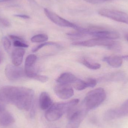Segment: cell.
<instances>
[{
  "mask_svg": "<svg viewBox=\"0 0 128 128\" xmlns=\"http://www.w3.org/2000/svg\"><path fill=\"white\" fill-rule=\"evenodd\" d=\"M25 51L22 48H18L14 50L12 54L13 64L16 66H19L22 64Z\"/></svg>",
  "mask_w": 128,
  "mask_h": 128,
  "instance_id": "cell-13",
  "label": "cell"
},
{
  "mask_svg": "<svg viewBox=\"0 0 128 128\" xmlns=\"http://www.w3.org/2000/svg\"><path fill=\"white\" fill-rule=\"evenodd\" d=\"M2 41H3V46L4 49L7 52H9L11 48V42L6 37H4L3 38Z\"/></svg>",
  "mask_w": 128,
  "mask_h": 128,
  "instance_id": "cell-22",
  "label": "cell"
},
{
  "mask_svg": "<svg viewBox=\"0 0 128 128\" xmlns=\"http://www.w3.org/2000/svg\"><path fill=\"white\" fill-rule=\"evenodd\" d=\"M14 16L20 17V18L25 19H29L30 18L29 16L26 15H23V14H16V15H14Z\"/></svg>",
  "mask_w": 128,
  "mask_h": 128,
  "instance_id": "cell-29",
  "label": "cell"
},
{
  "mask_svg": "<svg viewBox=\"0 0 128 128\" xmlns=\"http://www.w3.org/2000/svg\"><path fill=\"white\" fill-rule=\"evenodd\" d=\"M34 96V91L26 87L5 86L0 89V101L13 104L22 110L32 108Z\"/></svg>",
  "mask_w": 128,
  "mask_h": 128,
  "instance_id": "cell-1",
  "label": "cell"
},
{
  "mask_svg": "<svg viewBox=\"0 0 128 128\" xmlns=\"http://www.w3.org/2000/svg\"><path fill=\"white\" fill-rule=\"evenodd\" d=\"M48 37L45 34H40L34 35L32 38L31 40L33 42L41 43L47 41Z\"/></svg>",
  "mask_w": 128,
  "mask_h": 128,
  "instance_id": "cell-20",
  "label": "cell"
},
{
  "mask_svg": "<svg viewBox=\"0 0 128 128\" xmlns=\"http://www.w3.org/2000/svg\"><path fill=\"white\" fill-rule=\"evenodd\" d=\"M106 98V92L104 88H98L89 92L83 102V107L89 110L95 109L104 102Z\"/></svg>",
  "mask_w": 128,
  "mask_h": 128,
  "instance_id": "cell-3",
  "label": "cell"
},
{
  "mask_svg": "<svg viewBox=\"0 0 128 128\" xmlns=\"http://www.w3.org/2000/svg\"><path fill=\"white\" fill-rule=\"evenodd\" d=\"M98 13L102 16L128 24V15L124 12L112 9H102L98 11Z\"/></svg>",
  "mask_w": 128,
  "mask_h": 128,
  "instance_id": "cell-7",
  "label": "cell"
},
{
  "mask_svg": "<svg viewBox=\"0 0 128 128\" xmlns=\"http://www.w3.org/2000/svg\"><path fill=\"white\" fill-rule=\"evenodd\" d=\"M37 57L35 55H29L26 58L25 62V73L27 76L34 79L37 74L34 68Z\"/></svg>",
  "mask_w": 128,
  "mask_h": 128,
  "instance_id": "cell-11",
  "label": "cell"
},
{
  "mask_svg": "<svg viewBox=\"0 0 128 128\" xmlns=\"http://www.w3.org/2000/svg\"><path fill=\"white\" fill-rule=\"evenodd\" d=\"M84 0L90 4H101V3H104V2L113 0Z\"/></svg>",
  "mask_w": 128,
  "mask_h": 128,
  "instance_id": "cell-26",
  "label": "cell"
},
{
  "mask_svg": "<svg viewBox=\"0 0 128 128\" xmlns=\"http://www.w3.org/2000/svg\"><path fill=\"white\" fill-rule=\"evenodd\" d=\"M76 79V78L73 74L65 72L60 75L57 79V82L58 84L70 85L75 81Z\"/></svg>",
  "mask_w": 128,
  "mask_h": 128,
  "instance_id": "cell-15",
  "label": "cell"
},
{
  "mask_svg": "<svg viewBox=\"0 0 128 128\" xmlns=\"http://www.w3.org/2000/svg\"><path fill=\"white\" fill-rule=\"evenodd\" d=\"M9 37L11 40H14V41H22V42H24V40L21 38V37L18 36H16L14 35H9Z\"/></svg>",
  "mask_w": 128,
  "mask_h": 128,
  "instance_id": "cell-28",
  "label": "cell"
},
{
  "mask_svg": "<svg viewBox=\"0 0 128 128\" xmlns=\"http://www.w3.org/2000/svg\"><path fill=\"white\" fill-rule=\"evenodd\" d=\"M1 62V56L0 52V64Z\"/></svg>",
  "mask_w": 128,
  "mask_h": 128,
  "instance_id": "cell-34",
  "label": "cell"
},
{
  "mask_svg": "<svg viewBox=\"0 0 128 128\" xmlns=\"http://www.w3.org/2000/svg\"></svg>",
  "mask_w": 128,
  "mask_h": 128,
  "instance_id": "cell-35",
  "label": "cell"
},
{
  "mask_svg": "<svg viewBox=\"0 0 128 128\" xmlns=\"http://www.w3.org/2000/svg\"><path fill=\"white\" fill-rule=\"evenodd\" d=\"M86 81L87 83L88 87L94 88L97 84V80L96 79L93 78H88Z\"/></svg>",
  "mask_w": 128,
  "mask_h": 128,
  "instance_id": "cell-24",
  "label": "cell"
},
{
  "mask_svg": "<svg viewBox=\"0 0 128 128\" xmlns=\"http://www.w3.org/2000/svg\"><path fill=\"white\" fill-rule=\"evenodd\" d=\"M122 58L124 59H128V56H122Z\"/></svg>",
  "mask_w": 128,
  "mask_h": 128,
  "instance_id": "cell-30",
  "label": "cell"
},
{
  "mask_svg": "<svg viewBox=\"0 0 128 128\" xmlns=\"http://www.w3.org/2000/svg\"><path fill=\"white\" fill-rule=\"evenodd\" d=\"M39 104L40 109L42 110H47L53 104L52 98L46 92H43L40 94Z\"/></svg>",
  "mask_w": 128,
  "mask_h": 128,
  "instance_id": "cell-12",
  "label": "cell"
},
{
  "mask_svg": "<svg viewBox=\"0 0 128 128\" xmlns=\"http://www.w3.org/2000/svg\"><path fill=\"white\" fill-rule=\"evenodd\" d=\"M48 77L47 76L39 75L38 74L34 78V79L41 82H46L48 80Z\"/></svg>",
  "mask_w": 128,
  "mask_h": 128,
  "instance_id": "cell-23",
  "label": "cell"
},
{
  "mask_svg": "<svg viewBox=\"0 0 128 128\" xmlns=\"http://www.w3.org/2000/svg\"><path fill=\"white\" fill-rule=\"evenodd\" d=\"M28 0L30 2H35V1H34V0Z\"/></svg>",
  "mask_w": 128,
  "mask_h": 128,
  "instance_id": "cell-33",
  "label": "cell"
},
{
  "mask_svg": "<svg viewBox=\"0 0 128 128\" xmlns=\"http://www.w3.org/2000/svg\"><path fill=\"white\" fill-rule=\"evenodd\" d=\"M103 80L108 81H124L126 80V76L123 72H114L105 76Z\"/></svg>",
  "mask_w": 128,
  "mask_h": 128,
  "instance_id": "cell-17",
  "label": "cell"
},
{
  "mask_svg": "<svg viewBox=\"0 0 128 128\" xmlns=\"http://www.w3.org/2000/svg\"><path fill=\"white\" fill-rule=\"evenodd\" d=\"M56 95L62 99H68L74 95V92L72 87L69 84H58L54 88Z\"/></svg>",
  "mask_w": 128,
  "mask_h": 128,
  "instance_id": "cell-9",
  "label": "cell"
},
{
  "mask_svg": "<svg viewBox=\"0 0 128 128\" xmlns=\"http://www.w3.org/2000/svg\"><path fill=\"white\" fill-rule=\"evenodd\" d=\"M0 23L5 27H9L10 25V22L5 18L0 19Z\"/></svg>",
  "mask_w": 128,
  "mask_h": 128,
  "instance_id": "cell-27",
  "label": "cell"
},
{
  "mask_svg": "<svg viewBox=\"0 0 128 128\" xmlns=\"http://www.w3.org/2000/svg\"><path fill=\"white\" fill-rule=\"evenodd\" d=\"M80 62L86 68L92 70H98L101 68L100 64L97 63H93L88 60L85 58L80 59Z\"/></svg>",
  "mask_w": 128,
  "mask_h": 128,
  "instance_id": "cell-18",
  "label": "cell"
},
{
  "mask_svg": "<svg viewBox=\"0 0 128 128\" xmlns=\"http://www.w3.org/2000/svg\"><path fill=\"white\" fill-rule=\"evenodd\" d=\"M125 38L128 41V34H126L125 36Z\"/></svg>",
  "mask_w": 128,
  "mask_h": 128,
  "instance_id": "cell-31",
  "label": "cell"
},
{
  "mask_svg": "<svg viewBox=\"0 0 128 128\" xmlns=\"http://www.w3.org/2000/svg\"><path fill=\"white\" fill-rule=\"evenodd\" d=\"M128 115V99L120 106L107 110L104 116V120L110 121L126 116Z\"/></svg>",
  "mask_w": 128,
  "mask_h": 128,
  "instance_id": "cell-6",
  "label": "cell"
},
{
  "mask_svg": "<svg viewBox=\"0 0 128 128\" xmlns=\"http://www.w3.org/2000/svg\"><path fill=\"white\" fill-rule=\"evenodd\" d=\"M4 107L3 106H2V105H0V111L1 110H4Z\"/></svg>",
  "mask_w": 128,
  "mask_h": 128,
  "instance_id": "cell-32",
  "label": "cell"
},
{
  "mask_svg": "<svg viewBox=\"0 0 128 128\" xmlns=\"http://www.w3.org/2000/svg\"><path fill=\"white\" fill-rule=\"evenodd\" d=\"M104 62H106L108 64L113 68L121 67L122 64V58L118 56H110L105 57L103 59Z\"/></svg>",
  "mask_w": 128,
  "mask_h": 128,
  "instance_id": "cell-16",
  "label": "cell"
},
{
  "mask_svg": "<svg viewBox=\"0 0 128 128\" xmlns=\"http://www.w3.org/2000/svg\"><path fill=\"white\" fill-rule=\"evenodd\" d=\"M14 46L18 48H28V45L26 44L24 42L19 41H14Z\"/></svg>",
  "mask_w": 128,
  "mask_h": 128,
  "instance_id": "cell-25",
  "label": "cell"
},
{
  "mask_svg": "<svg viewBox=\"0 0 128 128\" xmlns=\"http://www.w3.org/2000/svg\"><path fill=\"white\" fill-rule=\"evenodd\" d=\"M72 45L90 47L96 46H103L116 52L120 51L121 50V46L118 42L104 38H94L85 41L74 42Z\"/></svg>",
  "mask_w": 128,
  "mask_h": 128,
  "instance_id": "cell-4",
  "label": "cell"
},
{
  "mask_svg": "<svg viewBox=\"0 0 128 128\" xmlns=\"http://www.w3.org/2000/svg\"><path fill=\"white\" fill-rule=\"evenodd\" d=\"M72 85L74 89L78 91H81L88 88L86 81L77 78Z\"/></svg>",
  "mask_w": 128,
  "mask_h": 128,
  "instance_id": "cell-19",
  "label": "cell"
},
{
  "mask_svg": "<svg viewBox=\"0 0 128 128\" xmlns=\"http://www.w3.org/2000/svg\"><path fill=\"white\" fill-rule=\"evenodd\" d=\"M5 73L8 79L11 81H15L21 78L24 72L22 68L19 66L9 64L6 66Z\"/></svg>",
  "mask_w": 128,
  "mask_h": 128,
  "instance_id": "cell-10",
  "label": "cell"
},
{
  "mask_svg": "<svg viewBox=\"0 0 128 128\" xmlns=\"http://www.w3.org/2000/svg\"><path fill=\"white\" fill-rule=\"evenodd\" d=\"M79 102L78 99H74L68 102H59L53 104L46 110L45 117L49 122L58 120L66 113H68L76 106Z\"/></svg>",
  "mask_w": 128,
  "mask_h": 128,
  "instance_id": "cell-2",
  "label": "cell"
},
{
  "mask_svg": "<svg viewBox=\"0 0 128 128\" xmlns=\"http://www.w3.org/2000/svg\"><path fill=\"white\" fill-rule=\"evenodd\" d=\"M44 12L46 16L49 19L58 26L65 28H72L76 30L79 28V26L76 25L60 17L55 13L47 8H44Z\"/></svg>",
  "mask_w": 128,
  "mask_h": 128,
  "instance_id": "cell-8",
  "label": "cell"
},
{
  "mask_svg": "<svg viewBox=\"0 0 128 128\" xmlns=\"http://www.w3.org/2000/svg\"><path fill=\"white\" fill-rule=\"evenodd\" d=\"M15 122V119L11 114L4 110L0 111V125L4 126L10 125Z\"/></svg>",
  "mask_w": 128,
  "mask_h": 128,
  "instance_id": "cell-14",
  "label": "cell"
},
{
  "mask_svg": "<svg viewBox=\"0 0 128 128\" xmlns=\"http://www.w3.org/2000/svg\"><path fill=\"white\" fill-rule=\"evenodd\" d=\"M88 111L84 107L79 109L76 106L72 109L68 113L69 121L66 128H79Z\"/></svg>",
  "mask_w": 128,
  "mask_h": 128,
  "instance_id": "cell-5",
  "label": "cell"
},
{
  "mask_svg": "<svg viewBox=\"0 0 128 128\" xmlns=\"http://www.w3.org/2000/svg\"><path fill=\"white\" fill-rule=\"evenodd\" d=\"M54 46L58 48H59L60 46L59 44H58L56 43L52 42H46L41 44L38 45V46H37L36 47L32 49V52H36L43 47H44L45 46Z\"/></svg>",
  "mask_w": 128,
  "mask_h": 128,
  "instance_id": "cell-21",
  "label": "cell"
}]
</instances>
